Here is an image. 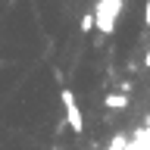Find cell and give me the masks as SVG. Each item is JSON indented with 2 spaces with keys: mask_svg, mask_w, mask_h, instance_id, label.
Masks as SVG:
<instances>
[{
  "mask_svg": "<svg viewBox=\"0 0 150 150\" xmlns=\"http://www.w3.org/2000/svg\"><path fill=\"white\" fill-rule=\"evenodd\" d=\"M78 28H81V31H94V19H91V13H84V16H81V25H78Z\"/></svg>",
  "mask_w": 150,
  "mask_h": 150,
  "instance_id": "obj_5",
  "label": "cell"
},
{
  "mask_svg": "<svg viewBox=\"0 0 150 150\" xmlns=\"http://www.w3.org/2000/svg\"><path fill=\"white\" fill-rule=\"evenodd\" d=\"M81 150H84V147H81Z\"/></svg>",
  "mask_w": 150,
  "mask_h": 150,
  "instance_id": "obj_7",
  "label": "cell"
},
{
  "mask_svg": "<svg viewBox=\"0 0 150 150\" xmlns=\"http://www.w3.org/2000/svg\"><path fill=\"white\" fill-rule=\"evenodd\" d=\"M125 147H128V141H125V134H116V138H112V144H110L106 150H125Z\"/></svg>",
  "mask_w": 150,
  "mask_h": 150,
  "instance_id": "obj_4",
  "label": "cell"
},
{
  "mask_svg": "<svg viewBox=\"0 0 150 150\" xmlns=\"http://www.w3.org/2000/svg\"><path fill=\"white\" fill-rule=\"evenodd\" d=\"M103 106L106 110H125L128 106V94H106L103 97Z\"/></svg>",
  "mask_w": 150,
  "mask_h": 150,
  "instance_id": "obj_3",
  "label": "cell"
},
{
  "mask_svg": "<svg viewBox=\"0 0 150 150\" xmlns=\"http://www.w3.org/2000/svg\"><path fill=\"white\" fill-rule=\"evenodd\" d=\"M53 150H59V147H53Z\"/></svg>",
  "mask_w": 150,
  "mask_h": 150,
  "instance_id": "obj_6",
  "label": "cell"
},
{
  "mask_svg": "<svg viewBox=\"0 0 150 150\" xmlns=\"http://www.w3.org/2000/svg\"><path fill=\"white\" fill-rule=\"evenodd\" d=\"M59 103H63V122L75 131V134H81V131H84V116H81V106H78L75 94L69 91V88L59 91Z\"/></svg>",
  "mask_w": 150,
  "mask_h": 150,
  "instance_id": "obj_2",
  "label": "cell"
},
{
  "mask_svg": "<svg viewBox=\"0 0 150 150\" xmlns=\"http://www.w3.org/2000/svg\"><path fill=\"white\" fill-rule=\"evenodd\" d=\"M125 9V0H97L91 9V19H94V28L100 35H112L116 25H119V16Z\"/></svg>",
  "mask_w": 150,
  "mask_h": 150,
  "instance_id": "obj_1",
  "label": "cell"
}]
</instances>
